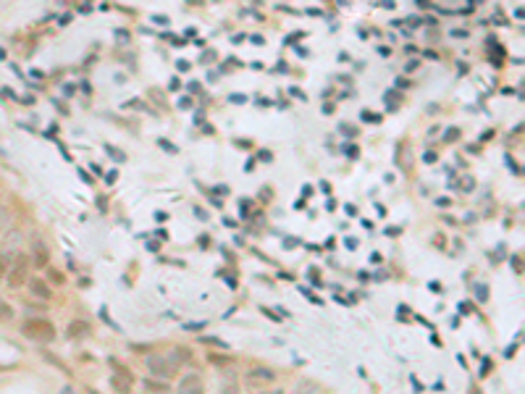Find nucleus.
Listing matches in <instances>:
<instances>
[{
  "mask_svg": "<svg viewBox=\"0 0 525 394\" xmlns=\"http://www.w3.org/2000/svg\"><path fill=\"white\" fill-rule=\"evenodd\" d=\"M21 334L32 342H53L55 339V326L45 318H29V321L21 326Z\"/></svg>",
  "mask_w": 525,
  "mask_h": 394,
  "instance_id": "obj_1",
  "label": "nucleus"
},
{
  "mask_svg": "<svg viewBox=\"0 0 525 394\" xmlns=\"http://www.w3.org/2000/svg\"><path fill=\"white\" fill-rule=\"evenodd\" d=\"M147 368H150V373L152 376H158V378H174L176 376V366L168 357H160V355H150L147 357Z\"/></svg>",
  "mask_w": 525,
  "mask_h": 394,
  "instance_id": "obj_2",
  "label": "nucleus"
},
{
  "mask_svg": "<svg viewBox=\"0 0 525 394\" xmlns=\"http://www.w3.org/2000/svg\"><path fill=\"white\" fill-rule=\"evenodd\" d=\"M8 286H21L24 281H26V276H29V260L24 255H19L16 260L11 263V268H8Z\"/></svg>",
  "mask_w": 525,
  "mask_h": 394,
  "instance_id": "obj_3",
  "label": "nucleus"
},
{
  "mask_svg": "<svg viewBox=\"0 0 525 394\" xmlns=\"http://www.w3.org/2000/svg\"><path fill=\"white\" fill-rule=\"evenodd\" d=\"M113 368H116V373H113V378H111L113 389H116L118 394H129V391H132V381H134L132 371H126L123 366H113Z\"/></svg>",
  "mask_w": 525,
  "mask_h": 394,
  "instance_id": "obj_4",
  "label": "nucleus"
},
{
  "mask_svg": "<svg viewBox=\"0 0 525 394\" xmlns=\"http://www.w3.org/2000/svg\"><path fill=\"white\" fill-rule=\"evenodd\" d=\"M247 384H252V386H266V384H271V381H276V373L271 371V368H262V366H255V368H250L247 371Z\"/></svg>",
  "mask_w": 525,
  "mask_h": 394,
  "instance_id": "obj_5",
  "label": "nucleus"
},
{
  "mask_svg": "<svg viewBox=\"0 0 525 394\" xmlns=\"http://www.w3.org/2000/svg\"><path fill=\"white\" fill-rule=\"evenodd\" d=\"M29 292H32V297H37V300H42V302H48V300L53 297L50 284L42 281L40 276H32V279H29Z\"/></svg>",
  "mask_w": 525,
  "mask_h": 394,
  "instance_id": "obj_6",
  "label": "nucleus"
},
{
  "mask_svg": "<svg viewBox=\"0 0 525 394\" xmlns=\"http://www.w3.org/2000/svg\"><path fill=\"white\" fill-rule=\"evenodd\" d=\"M66 334H69V339H87L92 334V326H89V321L74 318V321L69 323V329H66Z\"/></svg>",
  "mask_w": 525,
  "mask_h": 394,
  "instance_id": "obj_7",
  "label": "nucleus"
},
{
  "mask_svg": "<svg viewBox=\"0 0 525 394\" xmlns=\"http://www.w3.org/2000/svg\"><path fill=\"white\" fill-rule=\"evenodd\" d=\"M179 394H203V378L197 373L184 376L181 384H179Z\"/></svg>",
  "mask_w": 525,
  "mask_h": 394,
  "instance_id": "obj_8",
  "label": "nucleus"
},
{
  "mask_svg": "<svg viewBox=\"0 0 525 394\" xmlns=\"http://www.w3.org/2000/svg\"><path fill=\"white\" fill-rule=\"evenodd\" d=\"M32 263H35L37 268H48V263H50L48 247H45V245H35V250H32Z\"/></svg>",
  "mask_w": 525,
  "mask_h": 394,
  "instance_id": "obj_9",
  "label": "nucleus"
},
{
  "mask_svg": "<svg viewBox=\"0 0 525 394\" xmlns=\"http://www.w3.org/2000/svg\"><path fill=\"white\" fill-rule=\"evenodd\" d=\"M145 386H147L150 391H158V394H166V391H168V384H166V381H152V378H150V381H145Z\"/></svg>",
  "mask_w": 525,
  "mask_h": 394,
  "instance_id": "obj_10",
  "label": "nucleus"
},
{
  "mask_svg": "<svg viewBox=\"0 0 525 394\" xmlns=\"http://www.w3.org/2000/svg\"><path fill=\"white\" fill-rule=\"evenodd\" d=\"M208 360L213 363V366H228V363H231V357H228V355H218V352H210V355H208Z\"/></svg>",
  "mask_w": 525,
  "mask_h": 394,
  "instance_id": "obj_11",
  "label": "nucleus"
},
{
  "mask_svg": "<svg viewBox=\"0 0 525 394\" xmlns=\"http://www.w3.org/2000/svg\"><path fill=\"white\" fill-rule=\"evenodd\" d=\"M48 279H50L53 284H66V276L60 274L58 268H48Z\"/></svg>",
  "mask_w": 525,
  "mask_h": 394,
  "instance_id": "obj_12",
  "label": "nucleus"
},
{
  "mask_svg": "<svg viewBox=\"0 0 525 394\" xmlns=\"http://www.w3.org/2000/svg\"><path fill=\"white\" fill-rule=\"evenodd\" d=\"M221 394H239V384L237 381H226L221 386Z\"/></svg>",
  "mask_w": 525,
  "mask_h": 394,
  "instance_id": "obj_13",
  "label": "nucleus"
},
{
  "mask_svg": "<svg viewBox=\"0 0 525 394\" xmlns=\"http://www.w3.org/2000/svg\"><path fill=\"white\" fill-rule=\"evenodd\" d=\"M8 318H13V310H11V305H6V302H0V321H8Z\"/></svg>",
  "mask_w": 525,
  "mask_h": 394,
  "instance_id": "obj_14",
  "label": "nucleus"
},
{
  "mask_svg": "<svg viewBox=\"0 0 525 394\" xmlns=\"http://www.w3.org/2000/svg\"><path fill=\"white\" fill-rule=\"evenodd\" d=\"M473 187H475V181H473L470 176H465V179H462V189H473Z\"/></svg>",
  "mask_w": 525,
  "mask_h": 394,
  "instance_id": "obj_15",
  "label": "nucleus"
},
{
  "mask_svg": "<svg viewBox=\"0 0 525 394\" xmlns=\"http://www.w3.org/2000/svg\"><path fill=\"white\" fill-rule=\"evenodd\" d=\"M260 394H284L281 389H268V391H260Z\"/></svg>",
  "mask_w": 525,
  "mask_h": 394,
  "instance_id": "obj_16",
  "label": "nucleus"
},
{
  "mask_svg": "<svg viewBox=\"0 0 525 394\" xmlns=\"http://www.w3.org/2000/svg\"><path fill=\"white\" fill-rule=\"evenodd\" d=\"M92 394H97V391H92Z\"/></svg>",
  "mask_w": 525,
  "mask_h": 394,
  "instance_id": "obj_17",
  "label": "nucleus"
}]
</instances>
